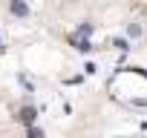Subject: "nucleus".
Wrapping results in <instances>:
<instances>
[{"label": "nucleus", "instance_id": "obj_5", "mask_svg": "<svg viewBox=\"0 0 147 138\" xmlns=\"http://www.w3.org/2000/svg\"><path fill=\"white\" fill-rule=\"evenodd\" d=\"M113 46H115V49H121V52H127V49H130V40H124V38H115V40H113Z\"/></svg>", "mask_w": 147, "mask_h": 138}, {"label": "nucleus", "instance_id": "obj_1", "mask_svg": "<svg viewBox=\"0 0 147 138\" xmlns=\"http://www.w3.org/2000/svg\"><path fill=\"white\" fill-rule=\"evenodd\" d=\"M9 9L15 17H29V6H26V0H9Z\"/></svg>", "mask_w": 147, "mask_h": 138}, {"label": "nucleus", "instance_id": "obj_9", "mask_svg": "<svg viewBox=\"0 0 147 138\" xmlns=\"http://www.w3.org/2000/svg\"><path fill=\"white\" fill-rule=\"evenodd\" d=\"M0 49H3V43H0Z\"/></svg>", "mask_w": 147, "mask_h": 138}, {"label": "nucleus", "instance_id": "obj_3", "mask_svg": "<svg viewBox=\"0 0 147 138\" xmlns=\"http://www.w3.org/2000/svg\"><path fill=\"white\" fill-rule=\"evenodd\" d=\"M72 43H75V49H78V52H84V55H87V52H92V43L87 40V35H72Z\"/></svg>", "mask_w": 147, "mask_h": 138}, {"label": "nucleus", "instance_id": "obj_6", "mask_svg": "<svg viewBox=\"0 0 147 138\" xmlns=\"http://www.w3.org/2000/svg\"><path fill=\"white\" fill-rule=\"evenodd\" d=\"M127 32H130V38H138V35H141V26H138V23H130Z\"/></svg>", "mask_w": 147, "mask_h": 138}, {"label": "nucleus", "instance_id": "obj_4", "mask_svg": "<svg viewBox=\"0 0 147 138\" xmlns=\"http://www.w3.org/2000/svg\"><path fill=\"white\" fill-rule=\"evenodd\" d=\"M92 29H95V26H92V23H81V26H78V32H75V35H87V38H90V35H92Z\"/></svg>", "mask_w": 147, "mask_h": 138}, {"label": "nucleus", "instance_id": "obj_7", "mask_svg": "<svg viewBox=\"0 0 147 138\" xmlns=\"http://www.w3.org/2000/svg\"><path fill=\"white\" fill-rule=\"evenodd\" d=\"M26 132H29V135H35V138H40V135H43V129H40V127H35V124H29V127H26Z\"/></svg>", "mask_w": 147, "mask_h": 138}, {"label": "nucleus", "instance_id": "obj_8", "mask_svg": "<svg viewBox=\"0 0 147 138\" xmlns=\"http://www.w3.org/2000/svg\"><path fill=\"white\" fill-rule=\"evenodd\" d=\"M84 72H87V75H95V72H98V66H95V63H87V66H84Z\"/></svg>", "mask_w": 147, "mask_h": 138}, {"label": "nucleus", "instance_id": "obj_2", "mask_svg": "<svg viewBox=\"0 0 147 138\" xmlns=\"http://www.w3.org/2000/svg\"><path fill=\"white\" fill-rule=\"evenodd\" d=\"M35 118H38V109H35V107H23V109L18 112V121H20V124H26V127H29V124H35Z\"/></svg>", "mask_w": 147, "mask_h": 138}]
</instances>
